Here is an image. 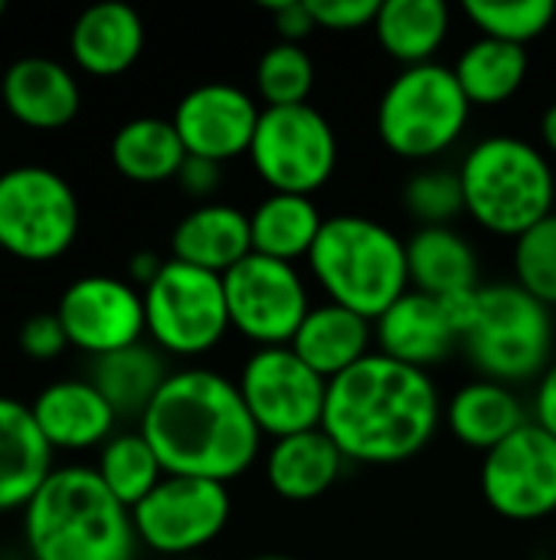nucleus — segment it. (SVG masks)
I'll return each mask as SVG.
<instances>
[{"label": "nucleus", "mask_w": 556, "mask_h": 560, "mask_svg": "<svg viewBox=\"0 0 556 560\" xmlns=\"http://www.w3.org/2000/svg\"><path fill=\"white\" fill-rule=\"evenodd\" d=\"M56 315L72 348L88 358H105L141 345L147 335L144 295L128 279L82 276L59 295Z\"/></svg>", "instance_id": "nucleus-15"}, {"label": "nucleus", "mask_w": 556, "mask_h": 560, "mask_svg": "<svg viewBox=\"0 0 556 560\" xmlns=\"http://www.w3.org/2000/svg\"><path fill=\"white\" fill-rule=\"evenodd\" d=\"M164 262H167V259H161L157 253H147V249L134 253V256L128 259V282H131L134 289H141V292H144V289L161 276Z\"/></svg>", "instance_id": "nucleus-42"}, {"label": "nucleus", "mask_w": 556, "mask_h": 560, "mask_svg": "<svg viewBox=\"0 0 556 560\" xmlns=\"http://www.w3.org/2000/svg\"><path fill=\"white\" fill-rule=\"evenodd\" d=\"M462 10L482 36L514 46H528L544 36L556 20L554 0H465Z\"/></svg>", "instance_id": "nucleus-34"}, {"label": "nucleus", "mask_w": 556, "mask_h": 560, "mask_svg": "<svg viewBox=\"0 0 556 560\" xmlns=\"http://www.w3.org/2000/svg\"><path fill=\"white\" fill-rule=\"evenodd\" d=\"M23 538L33 560H134L138 535L95 466L52 469L23 509Z\"/></svg>", "instance_id": "nucleus-3"}, {"label": "nucleus", "mask_w": 556, "mask_h": 560, "mask_svg": "<svg viewBox=\"0 0 556 560\" xmlns=\"http://www.w3.org/2000/svg\"><path fill=\"white\" fill-rule=\"evenodd\" d=\"M403 203L413 220L423 226H449L459 213H465V194L459 171L426 167L416 171L403 187Z\"/></svg>", "instance_id": "nucleus-35"}, {"label": "nucleus", "mask_w": 556, "mask_h": 560, "mask_svg": "<svg viewBox=\"0 0 556 560\" xmlns=\"http://www.w3.org/2000/svg\"><path fill=\"white\" fill-rule=\"evenodd\" d=\"M315 89V62L301 49V43L279 39L259 56L256 66V92L265 102V108H292L308 105V95Z\"/></svg>", "instance_id": "nucleus-33"}, {"label": "nucleus", "mask_w": 556, "mask_h": 560, "mask_svg": "<svg viewBox=\"0 0 556 560\" xmlns=\"http://www.w3.org/2000/svg\"><path fill=\"white\" fill-rule=\"evenodd\" d=\"M52 472V446L26 404L0 397V515L26 509Z\"/></svg>", "instance_id": "nucleus-23"}, {"label": "nucleus", "mask_w": 556, "mask_h": 560, "mask_svg": "<svg viewBox=\"0 0 556 560\" xmlns=\"http://www.w3.org/2000/svg\"><path fill=\"white\" fill-rule=\"evenodd\" d=\"M442 420L433 377L380 351L328 384L321 430L347 463L397 466L419 456Z\"/></svg>", "instance_id": "nucleus-1"}, {"label": "nucleus", "mask_w": 556, "mask_h": 560, "mask_svg": "<svg viewBox=\"0 0 556 560\" xmlns=\"http://www.w3.org/2000/svg\"><path fill=\"white\" fill-rule=\"evenodd\" d=\"M311 16L328 33H354L374 26L380 0H308Z\"/></svg>", "instance_id": "nucleus-37"}, {"label": "nucleus", "mask_w": 556, "mask_h": 560, "mask_svg": "<svg viewBox=\"0 0 556 560\" xmlns=\"http://www.w3.org/2000/svg\"><path fill=\"white\" fill-rule=\"evenodd\" d=\"M410 285L439 302L478 292V256L452 226H419L406 243Z\"/></svg>", "instance_id": "nucleus-25"}, {"label": "nucleus", "mask_w": 556, "mask_h": 560, "mask_svg": "<svg viewBox=\"0 0 556 560\" xmlns=\"http://www.w3.org/2000/svg\"><path fill=\"white\" fill-rule=\"evenodd\" d=\"M528 49L514 46V43H501V39H488L478 36L475 43H469L459 56V62L452 66L465 98L482 108L501 105L511 95H518V89L528 79Z\"/></svg>", "instance_id": "nucleus-31"}, {"label": "nucleus", "mask_w": 556, "mask_h": 560, "mask_svg": "<svg viewBox=\"0 0 556 560\" xmlns=\"http://www.w3.org/2000/svg\"><path fill=\"white\" fill-rule=\"evenodd\" d=\"M308 266L328 302L344 305L367 322H377L410 292L406 243L370 217H328Z\"/></svg>", "instance_id": "nucleus-4"}, {"label": "nucleus", "mask_w": 556, "mask_h": 560, "mask_svg": "<svg viewBox=\"0 0 556 560\" xmlns=\"http://www.w3.org/2000/svg\"><path fill=\"white\" fill-rule=\"evenodd\" d=\"M541 141H544V148L556 154V102L544 112V118H541Z\"/></svg>", "instance_id": "nucleus-43"}, {"label": "nucleus", "mask_w": 556, "mask_h": 560, "mask_svg": "<svg viewBox=\"0 0 556 560\" xmlns=\"http://www.w3.org/2000/svg\"><path fill=\"white\" fill-rule=\"evenodd\" d=\"M236 387L262 436L285 440L318 430L324 420L328 381H321L288 345L256 348L242 364Z\"/></svg>", "instance_id": "nucleus-12"}, {"label": "nucleus", "mask_w": 556, "mask_h": 560, "mask_svg": "<svg viewBox=\"0 0 556 560\" xmlns=\"http://www.w3.org/2000/svg\"><path fill=\"white\" fill-rule=\"evenodd\" d=\"M344 453L318 427L285 440H272L265 456V479L279 499L305 505L321 499L344 476Z\"/></svg>", "instance_id": "nucleus-22"}, {"label": "nucleus", "mask_w": 556, "mask_h": 560, "mask_svg": "<svg viewBox=\"0 0 556 560\" xmlns=\"http://www.w3.org/2000/svg\"><path fill=\"white\" fill-rule=\"evenodd\" d=\"M177 184L184 194L197 197V200H206L216 187H220V164L216 161H206V158H193L187 154L180 174H177Z\"/></svg>", "instance_id": "nucleus-40"}, {"label": "nucleus", "mask_w": 556, "mask_h": 560, "mask_svg": "<svg viewBox=\"0 0 556 560\" xmlns=\"http://www.w3.org/2000/svg\"><path fill=\"white\" fill-rule=\"evenodd\" d=\"M249 226H252V253L295 266V259L311 256L324 217L311 197L269 194L249 213Z\"/></svg>", "instance_id": "nucleus-30"}, {"label": "nucleus", "mask_w": 556, "mask_h": 560, "mask_svg": "<svg viewBox=\"0 0 556 560\" xmlns=\"http://www.w3.org/2000/svg\"><path fill=\"white\" fill-rule=\"evenodd\" d=\"M374 338L380 345V354L419 371L439 364L452 354L456 345H462V335L446 302L423 295L416 289H410L374 322Z\"/></svg>", "instance_id": "nucleus-18"}, {"label": "nucleus", "mask_w": 556, "mask_h": 560, "mask_svg": "<svg viewBox=\"0 0 556 560\" xmlns=\"http://www.w3.org/2000/svg\"><path fill=\"white\" fill-rule=\"evenodd\" d=\"M170 259L193 269L226 276L246 256H252L249 213L233 203H200L170 233Z\"/></svg>", "instance_id": "nucleus-21"}, {"label": "nucleus", "mask_w": 556, "mask_h": 560, "mask_svg": "<svg viewBox=\"0 0 556 560\" xmlns=\"http://www.w3.org/2000/svg\"><path fill=\"white\" fill-rule=\"evenodd\" d=\"M229 325L259 348L292 345L305 315L311 312L305 279L292 262L269 256H246L223 276Z\"/></svg>", "instance_id": "nucleus-13"}, {"label": "nucleus", "mask_w": 556, "mask_h": 560, "mask_svg": "<svg viewBox=\"0 0 556 560\" xmlns=\"http://www.w3.org/2000/svg\"><path fill=\"white\" fill-rule=\"evenodd\" d=\"M180 560H206V558H180Z\"/></svg>", "instance_id": "nucleus-46"}, {"label": "nucleus", "mask_w": 556, "mask_h": 560, "mask_svg": "<svg viewBox=\"0 0 556 560\" xmlns=\"http://www.w3.org/2000/svg\"><path fill=\"white\" fill-rule=\"evenodd\" d=\"M144 49V23L134 7L121 0H105L85 7L69 30L72 62L95 75L111 79L128 72Z\"/></svg>", "instance_id": "nucleus-20"}, {"label": "nucleus", "mask_w": 556, "mask_h": 560, "mask_svg": "<svg viewBox=\"0 0 556 560\" xmlns=\"http://www.w3.org/2000/svg\"><path fill=\"white\" fill-rule=\"evenodd\" d=\"M275 16V30L285 43H301L311 30H318L308 0H279V3H265Z\"/></svg>", "instance_id": "nucleus-39"}, {"label": "nucleus", "mask_w": 556, "mask_h": 560, "mask_svg": "<svg viewBox=\"0 0 556 560\" xmlns=\"http://www.w3.org/2000/svg\"><path fill=\"white\" fill-rule=\"evenodd\" d=\"M534 423L556 436V361L544 371L537 394H534Z\"/></svg>", "instance_id": "nucleus-41"}, {"label": "nucleus", "mask_w": 556, "mask_h": 560, "mask_svg": "<svg viewBox=\"0 0 556 560\" xmlns=\"http://www.w3.org/2000/svg\"><path fill=\"white\" fill-rule=\"evenodd\" d=\"M29 413L43 440L62 453L102 450L115 436L118 413L88 381H56L36 394Z\"/></svg>", "instance_id": "nucleus-19"}, {"label": "nucleus", "mask_w": 556, "mask_h": 560, "mask_svg": "<svg viewBox=\"0 0 556 560\" xmlns=\"http://www.w3.org/2000/svg\"><path fill=\"white\" fill-rule=\"evenodd\" d=\"M3 13H7V7H3V3H0V20H3Z\"/></svg>", "instance_id": "nucleus-45"}, {"label": "nucleus", "mask_w": 556, "mask_h": 560, "mask_svg": "<svg viewBox=\"0 0 556 560\" xmlns=\"http://www.w3.org/2000/svg\"><path fill=\"white\" fill-rule=\"evenodd\" d=\"M233 515L229 489L210 479L164 476L161 486L131 509L138 545L164 558H197L213 545Z\"/></svg>", "instance_id": "nucleus-11"}, {"label": "nucleus", "mask_w": 556, "mask_h": 560, "mask_svg": "<svg viewBox=\"0 0 556 560\" xmlns=\"http://www.w3.org/2000/svg\"><path fill=\"white\" fill-rule=\"evenodd\" d=\"M20 348L33 361H52L69 348L66 328L56 312H36L20 328Z\"/></svg>", "instance_id": "nucleus-38"}, {"label": "nucleus", "mask_w": 556, "mask_h": 560, "mask_svg": "<svg viewBox=\"0 0 556 560\" xmlns=\"http://www.w3.org/2000/svg\"><path fill=\"white\" fill-rule=\"evenodd\" d=\"M449 430L452 436L478 453H492L508 436H514L521 427H528V413L521 397L498 381L478 377L465 387H459L449 400Z\"/></svg>", "instance_id": "nucleus-26"}, {"label": "nucleus", "mask_w": 556, "mask_h": 560, "mask_svg": "<svg viewBox=\"0 0 556 560\" xmlns=\"http://www.w3.org/2000/svg\"><path fill=\"white\" fill-rule=\"evenodd\" d=\"M167 364L164 358L147 348V345H131L125 351L92 358L88 368V384L108 400V407L118 413V420H138L147 413L154 397L161 394L167 381Z\"/></svg>", "instance_id": "nucleus-27"}, {"label": "nucleus", "mask_w": 556, "mask_h": 560, "mask_svg": "<svg viewBox=\"0 0 556 560\" xmlns=\"http://www.w3.org/2000/svg\"><path fill=\"white\" fill-rule=\"evenodd\" d=\"M370 341H374V322L360 318L357 312L344 305L324 302V305H311V312L305 315L288 348L321 381L331 384L334 377L360 364L367 354H374Z\"/></svg>", "instance_id": "nucleus-24"}, {"label": "nucleus", "mask_w": 556, "mask_h": 560, "mask_svg": "<svg viewBox=\"0 0 556 560\" xmlns=\"http://www.w3.org/2000/svg\"><path fill=\"white\" fill-rule=\"evenodd\" d=\"M449 23L452 13L442 0H383L374 20V33L380 49L410 69L436 62L433 56L449 36Z\"/></svg>", "instance_id": "nucleus-29"}, {"label": "nucleus", "mask_w": 556, "mask_h": 560, "mask_svg": "<svg viewBox=\"0 0 556 560\" xmlns=\"http://www.w3.org/2000/svg\"><path fill=\"white\" fill-rule=\"evenodd\" d=\"M138 430L167 476L223 486L246 476L262 450V433L252 423L239 387L206 368L170 374Z\"/></svg>", "instance_id": "nucleus-2"}, {"label": "nucleus", "mask_w": 556, "mask_h": 560, "mask_svg": "<svg viewBox=\"0 0 556 560\" xmlns=\"http://www.w3.org/2000/svg\"><path fill=\"white\" fill-rule=\"evenodd\" d=\"M79 197L52 167L20 164L0 174V249L23 262H52L79 236Z\"/></svg>", "instance_id": "nucleus-8"}, {"label": "nucleus", "mask_w": 556, "mask_h": 560, "mask_svg": "<svg viewBox=\"0 0 556 560\" xmlns=\"http://www.w3.org/2000/svg\"><path fill=\"white\" fill-rule=\"evenodd\" d=\"M554 341L551 305L534 299L518 282L478 289L475 318L462 335V345L482 377L508 387L544 377L554 364Z\"/></svg>", "instance_id": "nucleus-6"}, {"label": "nucleus", "mask_w": 556, "mask_h": 560, "mask_svg": "<svg viewBox=\"0 0 556 560\" xmlns=\"http://www.w3.org/2000/svg\"><path fill=\"white\" fill-rule=\"evenodd\" d=\"M465 213L495 236H524L554 213L556 174L541 148L514 135L482 138L459 167Z\"/></svg>", "instance_id": "nucleus-5"}, {"label": "nucleus", "mask_w": 556, "mask_h": 560, "mask_svg": "<svg viewBox=\"0 0 556 560\" xmlns=\"http://www.w3.org/2000/svg\"><path fill=\"white\" fill-rule=\"evenodd\" d=\"M108 158L115 171L134 184H164V180H177L187 161V148L170 118L144 115L125 121L111 135Z\"/></svg>", "instance_id": "nucleus-28"}, {"label": "nucleus", "mask_w": 556, "mask_h": 560, "mask_svg": "<svg viewBox=\"0 0 556 560\" xmlns=\"http://www.w3.org/2000/svg\"><path fill=\"white\" fill-rule=\"evenodd\" d=\"M249 560H298V558H288V555H259V558H249Z\"/></svg>", "instance_id": "nucleus-44"}, {"label": "nucleus", "mask_w": 556, "mask_h": 560, "mask_svg": "<svg viewBox=\"0 0 556 560\" xmlns=\"http://www.w3.org/2000/svg\"><path fill=\"white\" fill-rule=\"evenodd\" d=\"M514 282L544 305H556V210L514 240Z\"/></svg>", "instance_id": "nucleus-36"}, {"label": "nucleus", "mask_w": 556, "mask_h": 560, "mask_svg": "<svg viewBox=\"0 0 556 560\" xmlns=\"http://www.w3.org/2000/svg\"><path fill=\"white\" fill-rule=\"evenodd\" d=\"M469 115L472 102L449 66H410L387 85L377 105V135L390 154L426 161L465 135Z\"/></svg>", "instance_id": "nucleus-7"}, {"label": "nucleus", "mask_w": 556, "mask_h": 560, "mask_svg": "<svg viewBox=\"0 0 556 560\" xmlns=\"http://www.w3.org/2000/svg\"><path fill=\"white\" fill-rule=\"evenodd\" d=\"M0 102L23 128L59 131L75 121L82 108V89L59 59L23 56L7 66L0 79Z\"/></svg>", "instance_id": "nucleus-17"}, {"label": "nucleus", "mask_w": 556, "mask_h": 560, "mask_svg": "<svg viewBox=\"0 0 556 560\" xmlns=\"http://www.w3.org/2000/svg\"><path fill=\"white\" fill-rule=\"evenodd\" d=\"M249 161L272 194L315 197L338 171V135L315 105L262 108Z\"/></svg>", "instance_id": "nucleus-10"}, {"label": "nucleus", "mask_w": 556, "mask_h": 560, "mask_svg": "<svg viewBox=\"0 0 556 560\" xmlns=\"http://www.w3.org/2000/svg\"><path fill=\"white\" fill-rule=\"evenodd\" d=\"M259 118L262 108L239 85L203 82L177 102L170 121L187 154L223 164L239 154H249Z\"/></svg>", "instance_id": "nucleus-16"}, {"label": "nucleus", "mask_w": 556, "mask_h": 560, "mask_svg": "<svg viewBox=\"0 0 556 560\" xmlns=\"http://www.w3.org/2000/svg\"><path fill=\"white\" fill-rule=\"evenodd\" d=\"M482 495L508 522H541L556 512V436L534 420L485 453Z\"/></svg>", "instance_id": "nucleus-14"}, {"label": "nucleus", "mask_w": 556, "mask_h": 560, "mask_svg": "<svg viewBox=\"0 0 556 560\" xmlns=\"http://www.w3.org/2000/svg\"><path fill=\"white\" fill-rule=\"evenodd\" d=\"M23 560H33V558H23Z\"/></svg>", "instance_id": "nucleus-47"}, {"label": "nucleus", "mask_w": 556, "mask_h": 560, "mask_svg": "<svg viewBox=\"0 0 556 560\" xmlns=\"http://www.w3.org/2000/svg\"><path fill=\"white\" fill-rule=\"evenodd\" d=\"M151 341L177 358L213 351L229 325L223 276L167 259L161 276L141 292Z\"/></svg>", "instance_id": "nucleus-9"}, {"label": "nucleus", "mask_w": 556, "mask_h": 560, "mask_svg": "<svg viewBox=\"0 0 556 560\" xmlns=\"http://www.w3.org/2000/svg\"><path fill=\"white\" fill-rule=\"evenodd\" d=\"M98 479L105 482V489L125 505V509H138L167 476L157 453L151 450V443L144 440L141 430L134 433H115L102 450H98V463H95Z\"/></svg>", "instance_id": "nucleus-32"}]
</instances>
